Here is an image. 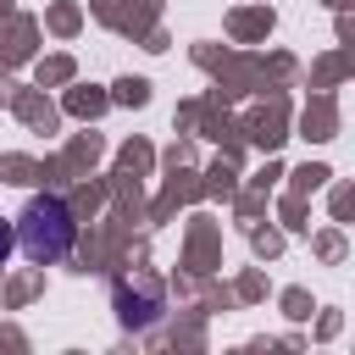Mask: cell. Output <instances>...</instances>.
Here are the masks:
<instances>
[{"instance_id": "7a4b0ae2", "label": "cell", "mask_w": 355, "mask_h": 355, "mask_svg": "<svg viewBox=\"0 0 355 355\" xmlns=\"http://www.w3.org/2000/svg\"><path fill=\"white\" fill-rule=\"evenodd\" d=\"M6 255H11V227L0 222V261H6Z\"/></svg>"}, {"instance_id": "6da1fadb", "label": "cell", "mask_w": 355, "mask_h": 355, "mask_svg": "<svg viewBox=\"0 0 355 355\" xmlns=\"http://www.w3.org/2000/svg\"><path fill=\"white\" fill-rule=\"evenodd\" d=\"M72 233H78V222H72V211L55 200V194H33L28 205H22V222H17V244H22V255L28 261H61L67 250H72Z\"/></svg>"}]
</instances>
